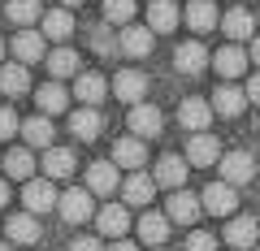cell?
<instances>
[{"label": "cell", "instance_id": "e0dca14e", "mask_svg": "<svg viewBox=\"0 0 260 251\" xmlns=\"http://www.w3.org/2000/svg\"><path fill=\"white\" fill-rule=\"evenodd\" d=\"M121 186V173L113 160H95V165H87V191L91 195H113Z\"/></svg>", "mask_w": 260, "mask_h": 251}, {"label": "cell", "instance_id": "b9f144b4", "mask_svg": "<svg viewBox=\"0 0 260 251\" xmlns=\"http://www.w3.org/2000/svg\"><path fill=\"white\" fill-rule=\"evenodd\" d=\"M109 251H139V247H135V242H126V238H113Z\"/></svg>", "mask_w": 260, "mask_h": 251}, {"label": "cell", "instance_id": "d6986e66", "mask_svg": "<svg viewBox=\"0 0 260 251\" xmlns=\"http://www.w3.org/2000/svg\"><path fill=\"white\" fill-rule=\"evenodd\" d=\"M95 225H100V238H121L130 230V208L126 204H104L95 212Z\"/></svg>", "mask_w": 260, "mask_h": 251}, {"label": "cell", "instance_id": "603a6c76", "mask_svg": "<svg viewBox=\"0 0 260 251\" xmlns=\"http://www.w3.org/2000/svg\"><path fill=\"white\" fill-rule=\"evenodd\" d=\"M152 182H156V186H169V191H182V182H186V160H182V156H160L156 169H152Z\"/></svg>", "mask_w": 260, "mask_h": 251}, {"label": "cell", "instance_id": "8fae6325", "mask_svg": "<svg viewBox=\"0 0 260 251\" xmlns=\"http://www.w3.org/2000/svg\"><path fill=\"white\" fill-rule=\"evenodd\" d=\"M117 48H121L126 56H152V48H156V35H152L148 26H139V22H130V26H121Z\"/></svg>", "mask_w": 260, "mask_h": 251}, {"label": "cell", "instance_id": "4dcf8cb0", "mask_svg": "<svg viewBox=\"0 0 260 251\" xmlns=\"http://www.w3.org/2000/svg\"><path fill=\"white\" fill-rule=\"evenodd\" d=\"M52 121L44 117V113H39V117H30V121H22V139H26V148H52Z\"/></svg>", "mask_w": 260, "mask_h": 251}, {"label": "cell", "instance_id": "4316f807", "mask_svg": "<svg viewBox=\"0 0 260 251\" xmlns=\"http://www.w3.org/2000/svg\"><path fill=\"white\" fill-rule=\"evenodd\" d=\"M48 74H52V83H61V78H78V52L74 48H56V52L44 56Z\"/></svg>", "mask_w": 260, "mask_h": 251}, {"label": "cell", "instance_id": "f6af8a7d", "mask_svg": "<svg viewBox=\"0 0 260 251\" xmlns=\"http://www.w3.org/2000/svg\"><path fill=\"white\" fill-rule=\"evenodd\" d=\"M78 5H83V0H61V9H78Z\"/></svg>", "mask_w": 260, "mask_h": 251}, {"label": "cell", "instance_id": "cb8c5ba5", "mask_svg": "<svg viewBox=\"0 0 260 251\" xmlns=\"http://www.w3.org/2000/svg\"><path fill=\"white\" fill-rule=\"evenodd\" d=\"M13 56H18L22 65H35V61H44V30H18L13 35Z\"/></svg>", "mask_w": 260, "mask_h": 251}, {"label": "cell", "instance_id": "ac0fdd59", "mask_svg": "<svg viewBox=\"0 0 260 251\" xmlns=\"http://www.w3.org/2000/svg\"><path fill=\"white\" fill-rule=\"evenodd\" d=\"M221 238L230 242L234 251H247V247H256V238H260V221L256 217H230V225H225Z\"/></svg>", "mask_w": 260, "mask_h": 251}, {"label": "cell", "instance_id": "9c48e42d", "mask_svg": "<svg viewBox=\"0 0 260 251\" xmlns=\"http://www.w3.org/2000/svg\"><path fill=\"white\" fill-rule=\"evenodd\" d=\"M178 121H182L191 134H204V130H208V121H213V104L200 100V95H186V100L178 104Z\"/></svg>", "mask_w": 260, "mask_h": 251}, {"label": "cell", "instance_id": "8992f818", "mask_svg": "<svg viewBox=\"0 0 260 251\" xmlns=\"http://www.w3.org/2000/svg\"><path fill=\"white\" fill-rule=\"evenodd\" d=\"M200 204H204V212L213 217H234V208H239V195H234L230 182H208L204 195H200Z\"/></svg>", "mask_w": 260, "mask_h": 251}, {"label": "cell", "instance_id": "d4e9b609", "mask_svg": "<svg viewBox=\"0 0 260 251\" xmlns=\"http://www.w3.org/2000/svg\"><path fill=\"white\" fill-rule=\"evenodd\" d=\"M39 169H44L48 182H65V177L74 173V152H70V148H48Z\"/></svg>", "mask_w": 260, "mask_h": 251}, {"label": "cell", "instance_id": "d6a6232c", "mask_svg": "<svg viewBox=\"0 0 260 251\" xmlns=\"http://www.w3.org/2000/svg\"><path fill=\"white\" fill-rule=\"evenodd\" d=\"M251 26H256V22H251V13L247 9H230L221 18V30H225V39H230V44H243V39H251Z\"/></svg>", "mask_w": 260, "mask_h": 251}, {"label": "cell", "instance_id": "ba28073f", "mask_svg": "<svg viewBox=\"0 0 260 251\" xmlns=\"http://www.w3.org/2000/svg\"><path fill=\"white\" fill-rule=\"evenodd\" d=\"M200 212H204V204H200V195H191V191H174L169 195V204H165V217L169 221H178V225H195L200 221Z\"/></svg>", "mask_w": 260, "mask_h": 251}, {"label": "cell", "instance_id": "7dc6e473", "mask_svg": "<svg viewBox=\"0 0 260 251\" xmlns=\"http://www.w3.org/2000/svg\"><path fill=\"white\" fill-rule=\"evenodd\" d=\"M0 56H5V39H0Z\"/></svg>", "mask_w": 260, "mask_h": 251}, {"label": "cell", "instance_id": "3957f363", "mask_svg": "<svg viewBox=\"0 0 260 251\" xmlns=\"http://www.w3.org/2000/svg\"><path fill=\"white\" fill-rule=\"evenodd\" d=\"M113 95H117V100H126L130 109H135V104H143V95H148V74H143V69H135V65L117 69V78H113Z\"/></svg>", "mask_w": 260, "mask_h": 251}, {"label": "cell", "instance_id": "5b68a950", "mask_svg": "<svg viewBox=\"0 0 260 251\" xmlns=\"http://www.w3.org/2000/svg\"><path fill=\"white\" fill-rule=\"evenodd\" d=\"M213 61L208 56V48L200 44V39H186V44H178V52H174V69L182 78H195V74H204V65Z\"/></svg>", "mask_w": 260, "mask_h": 251}, {"label": "cell", "instance_id": "7402d4cb", "mask_svg": "<svg viewBox=\"0 0 260 251\" xmlns=\"http://www.w3.org/2000/svg\"><path fill=\"white\" fill-rule=\"evenodd\" d=\"M109 95V83H104V74H78L74 78V100H83L87 109H100V100Z\"/></svg>", "mask_w": 260, "mask_h": 251}, {"label": "cell", "instance_id": "f546056e", "mask_svg": "<svg viewBox=\"0 0 260 251\" xmlns=\"http://www.w3.org/2000/svg\"><path fill=\"white\" fill-rule=\"evenodd\" d=\"M39 26H44V39H56V44H65V39L74 35V18H70V9H52L39 18Z\"/></svg>", "mask_w": 260, "mask_h": 251}, {"label": "cell", "instance_id": "4fadbf2b", "mask_svg": "<svg viewBox=\"0 0 260 251\" xmlns=\"http://www.w3.org/2000/svg\"><path fill=\"white\" fill-rule=\"evenodd\" d=\"M208 104H213V117H243V109H247V91L234 87V83H221Z\"/></svg>", "mask_w": 260, "mask_h": 251}, {"label": "cell", "instance_id": "c3c4849f", "mask_svg": "<svg viewBox=\"0 0 260 251\" xmlns=\"http://www.w3.org/2000/svg\"><path fill=\"white\" fill-rule=\"evenodd\" d=\"M251 251H260V242H256V247H251Z\"/></svg>", "mask_w": 260, "mask_h": 251}, {"label": "cell", "instance_id": "681fc988", "mask_svg": "<svg viewBox=\"0 0 260 251\" xmlns=\"http://www.w3.org/2000/svg\"><path fill=\"white\" fill-rule=\"evenodd\" d=\"M156 251H160V247H156Z\"/></svg>", "mask_w": 260, "mask_h": 251}, {"label": "cell", "instance_id": "1f68e13d", "mask_svg": "<svg viewBox=\"0 0 260 251\" xmlns=\"http://www.w3.org/2000/svg\"><path fill=\"white\" fill-rule=\"evenodd\" d=\"M0 91H5V95H26V91H30V74H26L22 61L0 65Z\"/></svg>", "mask_w": 260, "mask_h": 251}, {"label": "cell", "instance_id": "e575fe53", "mask_svg": "<svg viewBox=\"0 0 260 251\" xmlns=\"http://www.w3.org/2000/svg\"><path fill=\"white\" fill-rule=\"evenodd\" d=\"M5 13H9V22H18L22 30H26V26H35V22L44 18L39 0H5Z\"/></svg>", "mask_w": 260, "mask_h": 251}, {"label": "cell", "instance_id": "bcb514c9", "mask_svg": "<svg viewBox=\"0 0 260 251\" xmlns=\"http://www.w3.org/2000/svg\"><path fill=\"white\" fill-rule=\"evenodd\" d=\"M0 251H13V247H9V242H0Z\"/></svg>", "mask_w": 260, "mask_h": 251}, {"label": "cell", "instance_id": "484cf974", "mask_svg": "<svg viewBox=\"0 0 260 251\" xmlns=\"http://www.w3.org/2000/svg\"><path fill=\"white\" fill-rule=\"evenodd\" d=\"M135 230H139V238H143V242L160 247V242L169 238V217H165V212H152V208H143V217L135 221Z\"/></svg>", "mask_w": 260, "mask_h": 251}, {"label": "cell", "instance_id": "d590c367", "mask_svg": "<svg viewBox=\"0 0 260 251\" xmlns=\"http://www.w3.org/2000/svg\"><path fill=\"white\" fill-rule=\"evenodd\" d=\"M135 9H139V0H104V22L130 26L135 22Z\"/></svg>", "mask_w": 260, "mask_h": 251}, {"label": "cell", "instance_id": "52a82bcc", "mask_svg": "<svg viewBox=\"0 0 260 251\" xmlns=\"http://www.w3.org/2000/svg\"><path fill=\"white\" fill-rule=\"evenodd\" d=\"M113 165H117V169H135V173H139V169L148 165V143H143L139 134L117 139V143H113Z\"/></svg>", "mask_w": 260, "mask_h": 251}, {"label": "cell", "instance_id": "44dd1931", "mask_svg": "<svg viewBox=\"0 0 260 251\" xmlns=\"http://www.w3.org/2000/svg\"><path fill=\"white\" fill-rule=\"evenodd\" d=\"M178 18H182V13H178L174 0H148V22H143V26H148L152 35H165V30L178 26Z\"/></svg>", "mask_w": 260, "mask_h": 251}, {"label": "cell", "instance_id": "83f0119b", "mask_svg": "<svg viewBox=\"0 0 260 251\" xmlns=\"http://www.w3.org/2000/svg\"><path fill=\"white\" fill-rule=\"evenodd\" d=\"M0 165H5V173H9L13 182H22V186L35 177V156H30V148H13L9 156L0 160Z\"/></svg>", "mask_w": 260, "mask_h": 251}, {"label": "cell", "instance_id": "9a60e30c", "mask_svg": "<svg viewBox=\"0 0 260 251\" xmlns=\"http://www.w3.org/2000/svg\"><path fill=\"white\" fill-rule=\"evenodd\" d=\"M213 65H217V74L225 78V83H234V78H243L247 74V52H243L239 44H225V48H217V56H213Z\"/></svg>", "mask_w": 260, "mask_h": 251}, {"label": "cell", "instance_id": "30bf717a", "mask_svg": "<svg viewBox=\"0 0 260 251\" xmlns=\"http://www.w3.org/2000/svg\"><path fill=\"white\" fill-rule=\"evenodd\" d=\"M100 130H104V117H100V109H74L70 113V134H74L78 143H95L100 139Z\"/></svg>", "mask_w": 260, "mask_h": 251}, {"label": "cell", "instance_id": "74e56055", "mask_svg": "<svg viewBox=\"0 0 260 251\" xmlns=\"http://www.w3.org/2000/svg\"><path fill=\"white\" fill-rule=\"evenodd\" d=\"M91 48H95V52H113V48H117L113 30L109 26H91Z\"/></svg>", "mask_w": 260, "mask_h": 251}, {"label": "cell", "instance_id": "7c38bea8", "mask_svg": "<svg viewBox=\"0 0 260 251\" xmlns=\"http://www.w3.org/2000/svg\"><path fill=\"white\" fill-rule=\"evenodd\" d=\"M165 130V117H160L156 104H135L130 109V134H139V139H156Z\"/></svg>", "mask_w": 260, "mask_h": 251}, {"label": "cell", "instance_id": "f35d334b", "mask_svg": "<svg viewBox=\"0 0 260 251\" xmlns=\"http://www.w3.org/2000/svg\"><path fill=\"white\" fill-rule=\"evenodd\" d=\"M18 130H22L18 113H13L9 104H5V109H0V139H9V134H18Z\"/></svg>", "mask_w": 260, "mask_h": 251}, {"label": "cell", "instance_id": "277c9868", "mask_svg": "<svg viewBox=\"0 0 260 251\" xmlns=\"http://www.w3.org/2000/svg\"><path fill=\"white\" fill-rule=\"evenodd\" d=\"M56 186L48 182V177H30L26 186H22V204H26V212L30 217H39V212H52L56 208Z\"/></svg>", "mask_w": 260, "mask_h": 251}, {"label": "cell", "instance_id": "ffe728a7", "mask_svg": "<svg viewBox=\"0 0 260 251\" xmlns=\"http://www.w3.org/2000/svg\"><path fill=\"white\" fill-rule=\"evenodd\" d=\"M221 160V152H217V134H191V143H186V165H195V169H208V165H217Z\"/></svg>", "mask_w": 260, "mask_h": 251}, {"label": "cell", "instance_id": "8d00e7d4", "mask_svg": "<svg viewBox=\"0 0 260 251\" xmlns=\"http://www.w3.org/2000/svg\"><path fill=\"white\" fill-rule=\"evenodd\" d=\"M182 251H217V238H213V234H204V230H195L191 238L182 242Z\"/></svg>", "mask_w": 260, "mask_h": 251}, {"label": "cell", "instance_id": "7a4b0ae2", "mask_svg": "<svg viewBox=\"0 0 260 251\" xmlns=\"http://www.w3.org/2000/svg\"><path fill=\"white\" fill-rule=\"evenodd\" d=\"M217 169H221V182L247 186L251 177H256V156H251V152H225V156L217 160Z\"/></svg>", "mask_w": 260, "mask_h": 251}, {"label": "cell", "instance_id": "2e32d148", "mask_svg": "<svg viewBox=\"0 0 260 251\" xmlns=\"http://www.w3.org/2000/svg\"><path fill=\"white\" fill-rule=\"evenodd\" d=\"M152 195H156V182H152V173H143V169L121 182V199H126V208H148Z\"/></svg>", "mask_w": 260, "mask_h": 251}, {"label": "cell", "instance_id": "6da1fadb", "mask_svg": "<svg viewBox=\"0 0 260 251\" xmlns=\"http://www.w3.org/2000/svg\"><path fill=\"white\" fill-rule=\"evenodd\" d=\"M56 212H61V221H70V225H83V221H91V217L100 212V208H95V195L87 191V186H83V191L74 186V191H65V195L56 199Z\"/></svg>", "mask_w": 260, "mask_h": 251}, {"label": "cell", "instance_id": "5bb4252c", "mask_svg": "<svg viewBox=\"0 0 260 251\" xmlns=\"http://www.w3.org/2000/svg\"><path fill=\"white\" fill-rule=\"evenodd\" d=\"M5 234H9V242H18V247H35V242L44 238L39 217H30V212H13L9 221H5Z\"/></svg>", "mask_w": 260, "mask_h": 251}, {"label": "cell", "instance_id": "ab89813d", "mask_svg": "<svg viewBox=\"0 0 260 251\" xmlns=\"http://www.w3.org/2000/svg\"><path fill=\"white\" fill-rule=\"evenodd\" d=\"M70 251H104V247H100V238H74Z\"/></svg>", "mask_w": 260, "mask_h": 251}, {"label": "cell", "instance_id": "836d02e7", "mask_svg": "<svg viewBox=\"0 0 260 251\" xmlns=\"http://www.w3.org/2000/svg\"><path fill=\"white\" fill-rule=\"evenodd\" d=\"M186 26L191 30H213L217 26V5L213 0H191L186 5Z\"/></svg>", "mask_w": 260, "mask_h": 251}, {"label": "cell", "instance_id": "f1b7e54d", "mask_svg": "<svg viewBox=\"0 0 260 251\" xmlns=\"http://www.w3.org/2000/svg\"><path fill=\"white\" fill-rule=\"evenodd\" d=\"M35 104H39V113H44V117H56V113L70 109V95H65L61 83H44V87L35 91Z\"/></svg>", "mask_w": 260, "mask_h": 251}, {"label": "cell", "instance_id": "60d3db41", "mask_svg": "<svg viewBox=\"0 0 260 251\" xmlns=\"http://www.w3.org/2000/svg\"><path fill=\"white\" fill-rule=\"evenodd\" d=\"M243 91H247V100H251V104H260V74H251Z\"/></svg>", "mask_w": 260, "mask_h": 251}, {"label": "cell", "instance_id": "7bdbcfd3", "mask_svg": "<svg viewBox=\"0 0 260 251\" xmlns=\"http://www.w3.org/2000/svg\"><path fill=\"white\" fill-rule=\"evenodd\" d=\"M247 61H251V65H260V39H251V52H247Z\"/></svg>", "mask_w": 260, "mask_h": 251}, {"label": "cell", "instance_id": "ee69618b", "mask_svg": "<svg viewBox=\"0 0 260 251\" xmlns=\"http://www.w3.org/2000/svg\"><path fill=\"white\" fill-rule=\"evenodd\" d=\"M9 204V182H5V177H0V208Z\"/></svg>", "mask_w": 260, "mask_h": 251}]
</instances>
